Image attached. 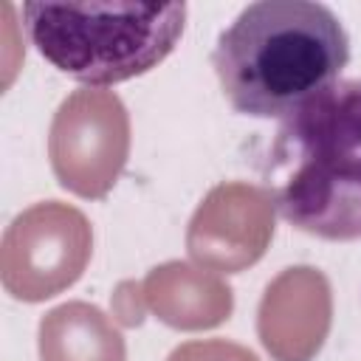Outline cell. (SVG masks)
Here are the masks:
<instances>
[{
    "label": "cell",
    "mask_w": 361,
    "mask_h": 361,
    "mask_svg": "<svg viewBox=\"0 0 361 361\" xmlns=\"http://www.w3.org/2000/svg\"><path fill=\"white\" fill-rule=\"evenodd\" d=\"M23 20L56 71L107 87L149 73L172 54L186 3H25Z\"/></svg>",
    "instance_id": "3957f363"
},
{
    "label": "cell",
    "mask_w": 361,
    "mask_h": 361,
    "mask_svg": "<svg viewBox=\"0 0 361 361\" xmlns=\"http://www.w3.org/2000/svg\"><path fill=\"white\" fill-rule=\"evenodd\" d=\"M130 155V116L124 102L104 87L73 90L54 113L48 133L51 169L76 197H104Z\"/></svg>",
    "instance_id": "5b68a950"
},
{
    "label": "cell",
    "mask_w": 361,
    "mask_h": 361,
    "mask_svg": "<svg viewBox=\"0 0 361 361\" xmlns=\"http://www.w3.org/2000/svg\"><path fill=\"white\" fill-rule=\"evenodd\" d=\"M333 324V290L313 265L279 271L257 307V336L274 361H313Z\"/></svg>",
    "instance_id": "52a82bcc"
},
{
    "label": "cell",
    "mask_w": 361,
    "mask_h": 361,
    "mask_svg": "<svg viewBox=\"0 0 361 361\" xmlns=\"http://www.w3.org/2000/svg\"><path fill=\"white\" fill-rule=\"evenodd\" d=\"M350 59L338 17L313 0H259L217 37L212 65L226 102L254 118H285L336 85Z\"/></svg>",
    "instance_id": "6da1fadb"
},
{
    "label": "cell",
    "mask_w": 361,
    "mask_h": 361,
    "mask_svg": "<svg viewBox=\"0 0 361 361\" xmlns=\"http://www.w3.org/2000/svg\"><path fill=\"white\" fill-rule=\"evenodd\" d=\"M39 361H127V347L96 305L65 302L39 322Z\"/></svg>",
    "instance_id": "9c48e42d"
},
{
    "label": "cell",
    "mask_w": 361,
    "mask_h": 361,
    "mask_svg": "<svg viewBox=\"0 0 361 361\" xmlns=\"http://www.w3.org/2000/svg\"><path fill=\"white\" fill-rule=\"evenodd\" d=\"M276 203L265 186L217 183L186 226L189 257L214 274H240L259 262L274 240Z\"/></svg>",
    "instance_id": "8992f818"
},
{
    "label": "cell",
    "mask_w": 361,
    "mask_h": 361,
    "mask_svg": "<svg viewBox=\"0 0 361 361\" xmlns=\"http://www.w3.org/2000/svg\"><path fill=\"white\" fill-rule=\"evenodd\" d=\"M90 254L93 228L76 206L59 200L34 203L3 234L0 279L20 302H45L85 274Z\"/></svg>",
    "instance_id": "277c9868"
},
{
    "label": "cell",
    "mask_w": 361,
    "mask_h": 361,
    "mask_svg": "<svg viewBox=\"0 0 361 361\" xmlns=\"http://www.w3.org/2000/svg\"><path fill=\"white\" fill-rule=\"evenodd\" d=\"M166 361H259L248 347L226 341V338H206V341H186L169 353Z\"/></svg>",
    "instance_id": "30bf717a"
},
{
    "label": "cell",
    "mask_w": 361,
    "mask_h": 361,
    "mask_svg": "<svg viewBox=\"0 0 361 361\" xmlns=\"http://www.w3.org/2000/svg\"><path fill=\"white\" fill-rule=\"evenodd\" d=\"M141 288L149 313L175 330H212L234 310V290L220 274L180 259L155 265Z\"/></svg>",
    "instance_id": "ba28073f"
},
{
    "label": "cell",
    "mask_w": 361,
    "mask_h": 361,
    "mask_svg": "<svg viewBox=\"0 0 361 361\" xmlns=\"http://www.w3.org/2000/svg\"><path fill=\"white\" fill-rule=\"evenodd\" d=\"M110 305H113L116 322L124 324V327L141 324V322H144V313L149 310V307H147V299H144V288H141L138 282H130V279L121 282V285L113 290Z\"/></svg>",
    "instance_id": "8fae6325"
},
{
    "label": "cell",
    "mask_w": 361,
    "mask_h": 361,
    "mask_svg": "<svg viewBox=\"0 0 361 361\" xmlns=\"http://www.w3.org/2000/svg\"><path fill=\"white\" fill-rule=\"evenodd\" d=\"M279 214L322 240H361V79L285 116L265 164Z\"/></svg>",
    "instance_id": "7a4b0ae2"
}]
</instances>
